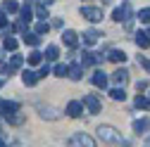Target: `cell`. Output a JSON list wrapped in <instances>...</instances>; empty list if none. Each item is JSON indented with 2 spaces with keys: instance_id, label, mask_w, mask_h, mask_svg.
Segmentation results:
<instances>
[{
  "instance_id": "83f0119b",
  "label": "cell",
  "mask_w": 150,
  "mask_h": 147,
  "mask_svg": "<svg viewBox=\"0 0 150 147\" xmlns=\"http://www.w3.org/2000/svg\"><path fill=\"white\" fill-rule=\"evenodd\" d=\"M22 64H24V57H19V55H14L12 62H10V66H12V69H19Z\"/></svg>"
},
{
  "instance_id": "f1b7e54d",
  "label": "cell",
  "mask_w": 150,
  "mask_h": 147,
  "mask_svg": "<svg viewBox=\"0 0 150 147\" xmlns=\"http://www.w3.org/2000/svg\"><path fill=\"white\" fill-rule=\"evenodd\" d=\"M136 107H138V109H148V107H150V102H148L143 95H138V97H136Z\"/></svg>"
},
{
  "instance_id": "4316f807",
  "label": "cell",
  "mask_w": 150,
  "mask_h": 147,
  "mask_svg": "<svg viewBox=\"0 0 150 147\" xmlns=\"http://www.w3.org/2000/svg\"><path fill=\"white\" fill-rule=\"evenodd\" d=\"M138 19H141L143 24H150V7H145V10L138 12Z\"/></svg>"
},
{
  "instance_id": "9c48e42d",
  "label": "cell",
  "mask_w": 150,
  "mask_h": 147,
  "mask_svg": "<svg viewBox=\"0 0 150 147\" xmlns=\"http://www.w3.org/2000/svg\"><path fill=\"white\" fill-rule=\"evenodd\" d=\"M67 76H69L71 81H79V78L83 76V66H81V64H71V66H67Z\"/></svg>"
},
{
  "instance_id": "ab89813d",
  "label": "cell",
  "mask_w": 150,
  "mask_h": 147,
  "mask_svg": "<svg viewBox=\"0 0 150 147\" xmlns=\"http://www.w3.org/2000/svg\"><path fill=\"white\" fill-rule=\"evenodd\" d=\"M0 147H7V142H3V140H0Z\"/></svg>"
},
{
  "instance_id": "9a60e30c",
  "label": "cell",
  "mask_w": 150,
  "mask_h": 147,
  "mask_svg": "<svg viewBox=\"0 0 150 147\" xmlns=\"http://www.w3.org/2000/svg\"><path fill=\"white\" fill-rule=\"evenodd\" d=\"M112 78H115L117 83H122V85H124V83L129 81V71H126V69H117L115 74H112Z\"/></svg>"
},
{
  "instance_id": "cb8c5ba5",
  "label": "cell",
  "mask_w": 150,
  "mask_h": 147,
  "mask_svg": "<svg viewBox=\"0 0 150 147\" xmlns=\"http://www.w3.org/2000/svg\"><path fill=\"white\" fill-rule=\"evenodd\" d=\"M48 31H50V24H48L45 19H41L38 24H36V31H33V33H38V36H43V33H48Z\"/></svg>"
},
{
  "instance_id": "7a4b0ae2",
  "label": "cell",
  "mask_w": 150,
  "mask_h": 147,
  "mask_svg": "<svg viewBox=\"0 0 150 147\" xmlns=\"http://www.w3.org/2000/svg\"><path fill=\"white\" fill-rule=\"evenodd\" d=\"M81 17L96 24V22L103 19V10H100V7H88V5H86V7H81Z\"/></svg>"
},
{
  "instance_id": "8d00e7d4",
  "label": "cell",
  "mask_w": 150,
  "mask_h": 147,
  "mask_svg": "<svg viewBox=\"0 0 150 147\" xmlns=\"http://www.w3.org/2000/svg\"><path fill=\"white\" fill-rule=\"evenodd\" d=\"M0 26H7V17H5V12H0Z\"/></svg>"
},
{
  "instance_id": "5bb4252c",
  "label": "cell",
  "mask_w": 150,
  "mask_h": 147,
  "mask_svg": "<svg viewBox=\"0 0 150 147\" xmlns=\"http://www.w3.org/2000/svg\"><path fill=\"white\" fill-rule=\"evenodd\" d=\"M57 57H60V48H57V45H48V48H45V60L55 62Z\"/></svg>"
},
{
  "instance_id": "30bf717a",
  "label": "cell",
  "mask_w": 150,
  "mask_h": 147,
  "mask_svg": "<svg viewBox=\"0 0 150 147\" xmlns=\"http://www.w3.org/2000/svg\"><path fill=\"white\" fill-rule=\"evenodd\" d=\"M38 112H41V116L43 119H50V121H55V119H60V112L57 109H52V107H38Z\"/></svg>"
},
{
  "instance_id": "603a6c76",
  "label": "cell",
  "mask_w": 150,
  "mask_h": 147,
  "mask_svg": "<svg viewBox=\"0 0 150 147\" xmlns=\"http://www.w3.org/2000/svg\"><path fill=\"white\" fill-rule=\"evenodd\" d=\"M41 60H43V55H41L38 50H33L29 57H26V62H29V64H33V66H36V64H41Z\"/></svg>"
},
{
  "instance_id": "6da1fadb",
  "label": "cell",
  "mask_w": 150,
  "mask_h": 147,
  "mask_svg": "<svg viewBox=\"0 0 150 147\" xmlns=\"http://www.w3.org/2000/svg\"><path fill=\"white\" fill-rule=\"evenodd\" d=\"M98 135H100V140L112 142V145H119V147H129V145H131V140L122 138L119 131H117V128H112V126H100V128H98Z\"/></svg>"
},
{
  "instance_id": "8992f818",
  "label": "cell",
  "mask_w": 150,
  "mask_h": 147,
  "mask_svg": "<svg viewBox=\"0 0 150 147\" xmlns=\"http://www.w3.org/2000/svg\"><path fill=\"white\" fill-rule=\"evenodd\" d=\"M14 112H19V104L17 102H5V100H0V114L3 116H10Z\"/></svg>"
},
{
  "instance_id": "5b68a950",
  "label": "cell",
  "mask_w": 150,
  "mask_h": 147,
  "mask_svg": "<svg viewBox=\"0 0 150 147\" xmlns=\"http://www.w3.org/2000/svg\"><path fill=\"white\" fill-rule=\"evenodd\" d=\"M67 114H69L71 119H79V116L83 114V104H81V102H76V100H71V102L67 104Z\"/></svg>"
},
{
  "instance_id": "d6a6232c",
  "label": "cell",
  "mask_w": 150,
  "mask_h": 147,
  "mask_svg": "<svg viewBox=\"0 0 150 147\" xmlns=\"http://www.w3.org/2000/svg\"><path fill=\"white\" fill-rule=\"evenodd\" d=\"M55 76H67V66L64 64H57V66H55Z\"/></svg>"
},
{
  "instance_id": "ba28073f",
  "label": "cell",
  "mask_w": 150,
  "mask_h": 147,
  "mask_svg": "<svg viewBox=\"0 0 150 147\" xmlns=\"http://www.w3.org/2000/svg\"><path fill=\"white\" fill-rule=\"evenodd\" d=\"M62 41H64V45H69V48H76V43H79V36H76V31L67 29V31H62Z\"/></svg>"
},
{
  "instance_id": "60d3db41",
  "label": "cell",
  "mask_w": 150,
  "mask_h": 147,
  "mask_svg": "<svg viewBox=\"0 0 150 147\" xmlns=\"http://www.w3.org/2000/svg\"><path fill=\"white\" fill-rule=\"evenodd\" d=\"M145 36H148V41H150V29H148V31H145Z\"/></svg>"
},
{
  "instance_id": "3957f363",
  "label": "cell",
  "mask_w": 150,
  "mask_h": 147,
  "mask_svg": "<svg viewBox=\"0 0 150 147\" xmlns=\"http://www.w3.org/2000/svg\"><path fill=\"white\" fill-rule=\"evenodd\" d=\"M81 104H86V109L91 114H100V100H98V95H83Z\"/></svg>"
},
{
  "instance_id": "7c38bea8",
  "label": "cell",
  "mask_w": 150,
  "mask_h": 147,
  "mask_svg": "<svg viewBox=\"0 0 150 147\" xmlns=\"http://www.w3.org/2000/svg\"><path fill=\"white\" fill-rule=\"evenodd\" d=\"M38 78H41L38 74H36V71H29V69L22 74V81H24V85H36V83H38Z\"/></svg>"
},
{
  "instance_id": "7bdbcfd3",
  "label": "cell",
  "mask_w": 150,
  "mask_h": 147,
  "mask_svg": "<svg viewBox=\"0 0 150 147\" xmlns=\"http://www.w3.org/2000/svg\"><path fill=\"white\" fill-rule=\"evenodd\" d=\"M0 85H3V78H0Z\"/></svg>"
},
{
  "instance_id": "1f68e13d",
  "label": "cell",
  "mask_w": 150,
  "mask_h": 147,
  "mask_svg": "<svg viewBox=\"0 0 150 147\" xmlns=\"http://www.w3.org/2000/svg\"><path fill=\"white\" fill-rule=\"evenodd\" d=\"M14 31H19V33H26V22H24V19H19V22L14 24Z\"/></svg>"
},
{
  "instance_id": "8fae6325",
  "label": "cell",
  "mask_w": 150,
  "mask_h": 147,
  "mask_svg": "<svg viewBox=\"0 0 150 147\" xmlns=\"http://www.w3.org/2000/svg\"><path fill=\"white\" fill-rule=\"evenodd\" d=\"M134 131H136L138 135L148 133V131H150V119H138V121H134Z\"/></svg>"
},
{
  "instance_id": "d6986e66",
  "label": "cell",
  "mask_w": 150,
  "mask_h": 147,
  "mask_svg": "<svg viewBox=\"0 0 150 147\" xmlns=\"http://www.w3.org/2000/svg\"><path fill=\"white\" fill-rule=\"evenodd\" d=\"M24 43H29L31 48H36V45L41 43V36L38 33H24Z\"/></svg>"
},
{
  "instance_id": "277c9868",
  "label": "cell",
  "mask_w": 150,
  "mask_h": 147,
  "mask_svg": "<svg viewBox=\"0 0 150 147\" xmlns=\"http://www.w3.org/2000/svg\"><path fill=\"white\" fill-rule=\"evenodd\" d=\"M74 145H79V147H96V140H93L88 133H76L74 135Z\"/></svg>"
},
{
  "instance_id": "4dcf8cb0",
  "label": "cell",
  "mask_w": 150,
  "mask_h": 147,
  "mask_svg": "<svg viewBox=\"0 0 150 147\" xmlns=\"http://www.w3.org/2000/svg\"><path fill=\"white\" fill-rule=\"evenodd\" d=\"M112 19H115V22H122V19H124V10H122V7H117L115 12H112Z\"/></svg>"
},
{
  "instance_id": "b9f144b4",
  "label": "cell",
  "mask_w": 150,
  "mask_h": 147,
  "mask_svg": "<svg viewBox=\"0 0 150 147\" xmlns=\"http://www.w3.org/2000/svg\"><path fill=\"white\" fill-rule=\"evenodd\" d=\"M0 62H3V50H0Z\"/></svg>"
},
{
  "instance_id": "484cf974",
  "label": "cell",
  "mask_w": 150,
  "mask_h": 147,
  "mask_svg": "<svg viewBox=\"0 0 150 147\" xmlns=\"http://www.w3.org/2000/svg\"><path fill=\"white\" fill-rule=\"evenodd\" d=\"M93 64V52H83L81 55V66H91Z\"/></svg>"
},
{
  "instance_id": "4fadbf2b",
  "label": "cell",
  "mask_w": 150,
  "mask_h": 147,
  "mask_svg": "<svg viewBox=\"0 0 150 147\" xmlns=\"http://www.w3.org/2000/svg\"><path fill=\"white\" fill-rule=\"evenodd\" d=\"M91 81H93V85H96V88H107V76H105L103 71H96Z\"/></svg>"
},
{
  "instance_id": "44dd1931",
  "label": "cell",
  "mask_w": 150,
  "mask_h": 147,
  "mask_svg": "<svg viewBox=\"0 0 150 147\" xmlns=\"http://www.w3.org/2000/svg\"><path fill=\"white\" fill-rule=\"evenodd\" d=\"M5 121H7V123H12V126H19V123L24 121V116H22L19 112H14V114H10V116H5Z\"/></svg>"
},
{
  "instance_id": "d590c367",
  "label": "cell",
  "mask_w": 150,
  "mask_h": 147,
  "mask_svg": "<svg viewBox=\"0 0 150 147\" xmlns=\"http://www.w3.org/2000/svg\"><path fill=\"white\" fill-rule=\"evenodd\" d=\"M48 74H50V66H48V64H43V66H41V71H38V76H48Z\"/></svg>"
},
{
  "instance_id": "ac0fdd59",
  "label": "cell",
  "mask_w": 150,
  "mask_h": 147,
  "mask_svg": "<svg viewBox=\"0 0 150 147\" xmlns=\"http://www.w3.org/2000/svg\"><path fill=\"white\" fill-rule=\"evenodd\" d=\"M136 45H138L141 50H145V48H150V41H148V36H145V33H141V31L136 33Z\"/></svg>"
},
{
  "instance_id": "f546056e",
  "label": "cell",
  "mask_w": 150,
  "mask_h": 147,
  "mask_svg": "<svg viewBox=\"0 0 150 147\" xmlns=\"http://www.w3.org/2000/svg\"><path fill=\"white\" fill-rule=\"evenodd\" d=\"M36 14H38L41 19H48V7L45 5H38V7H36Z\"/></svg>"
},
{
  "instance_id": "d4e9b609",
  "label": "cell",
  "mask_w": 150,
  "mask_h": 147,
  "mask_svg": "<svg viewBox=\"0 0 150 147\" xmlns=\"http://www.w3.org/2000/svg\"><path fill=\"white\" fill-rule=\"evenodd\" d=\"M5 12H10V14H14V12H19V5H17L14 3V0H7V3H5V7H3Z\"/></svg>"
},
{
  "instance_id": "7402d4cb",
  "label": "cell",
  "mask_w": 150,
  "mask_h": 147,
  "mask_svg": "<svg viewBox=\"0 0 150 147\" xmlns=\"http://www.w3.org/2000/svg\"><path fill=\"white\" fill-rule=\"evenodd\" d=\"M19 12H22V19H24L26 24H29V22L33 19V12H31V3H29V5H24V7L19 10Z\"/></svg>"
},
{
  "instance_id": "74e56055",
  "label": "cell",
  "mask_w": 150,
  "mask_h": 147,
  "mask_svg": "<svg viewBox=\"0 0 150 147\" xmlns=\"http://www.w3.org/2000/svg\"><path fill=\"white\" fill-rule=\"evenodd\" d=\"M136 88H138V93H141V90H145V88H148V83H145V81H138V83H136Z\"/></svg>"
},
{
  "instance_id": "e575fe53",
  "label": "cell",
  "mask_w": 150,
  "mask_h": 147,
  "mask_svg": "<svg viewBox=\"0 0 150 147\" xmlns=\"http://www.w3.org/2000/svg\"><path fill=\"white\" fill-rule=\"evenodd\" d=\"M138 64H141L143 69H148V71H150V60H145V57H138Z\"/></svg>"
},
{
  "instance_id": "ee69618b",
  "label": "cell",
  "mask_w": 150,
  "mask_h": 147,
  "mask_svg": "<svg viewBox=\"0 0 150 147\" xmlns=\"http://www.w3.org/2000/svg\"><path fill=\"white\" fill-rule=\"evenodd\" d=\"M148 102H150V100H148Z\"/></svg>"
},
{
  "instance_id": "ffe728a7",
  "label": "cell",
  "mask_w": 150,
  "mask_h": 147,
  "mask_svg": "<svg viewBox=\"0 0 150 147\" xmlns=\"http://www.w3.org/2000/svg\"><path fill=\"white\" fill-rule=\"evenodd\" d=\"M110 97L117 100V102H119V100L124 102V100H126V93H124V88H112V90H110Z\"/></svg>"
},
{
  "instance_id": "836d02e7",
  "label": "cell",
  "mask_w": 150,
  "mask_h": 147,
  "mask_svg": "<svg viewBox=\"0 0 150 147\" xmlns=\"http://www.w3.org/2000/svg\"><path fill=\"white\" fill-rule=\"evenodd\" d=\"M105 62V55L103 52H96V55H93V64H103Z\"/></svg>"
},
{
  "instance_id": "f35d334b",
  "label": "cell",
  "mask_w": 150,
  "mask_h": 147,
  "mask_svg": "<svg viewBox=\"0 0 150 147\" xmlns=\"http://www.w3.org/2000/svg\"><path fill=\"white\" fill-rule=\"evenodd\" d=\"M110 3H112V0H103V5H110Z\"/></svg>"
},
{
  "instance_id": "52a82bcc",
  "label": "cell",
  "mask_w": 150,
  "mask_h": 147,
  "mask_svg": "<svg viewBox=\"0 0 150 147\" xmlns=\"http://www.w3.org/2000/svg\"><path fill=\"white\" fill-rule=\"evenodd\" d=\"M100 38H103V33L96 31V29H88V31L83 33V43H86V45H96Z\"/></svg>"
},
{
  "instance_id": "2e32d148",
  "label": "cell",
  "mask_w": 150,
  "mask_h": 147,
  "mask_svg": "<svg viewBox=\"0 0 150 147\" xmlns=\"http://www.w3.org/2000/svg\"><path fill=\"white\" fill-rule=\"evenodd\" d=\"M107 60H112V62H117V64H122V62H126V55H124L122 50H112V52L107 55Z\"/></svg>"
},
{
  "instance_id": "e0dca14e",
  "label": "cell",
  "mask_w": 150,
  "mask_h": 147,
  "mask_svg": "<svg viewBox=\"0 0 150 147\" xmlns=\"http://www.w3.org/2000/svg\"><path fill=\"white\" fill-rule=\"evenodd\" d=\"M3 48H5V50H10V52H14L17 48H19V43H17V38H12V36H5Z\"/></svg>"
}]
</instances>
